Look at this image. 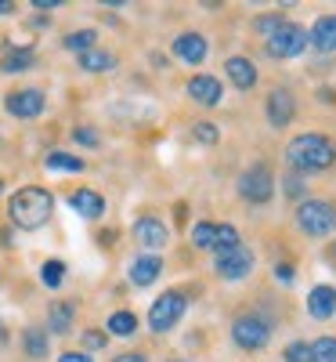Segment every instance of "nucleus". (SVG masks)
<instances>
[{
	"label": "nucleus",
	"mask_w": 336,
	"mask_h": 362,
	"mask_svg": "<svg viewBox=\"0 0 336 362\" xmlns=\"http://www.w3.org/2000/svg\"><path fill=\"white\" fill-rule=\"evenodd\" d=\"M308 47L318 54H336V15L315 18V25L308 29Z\"/></svg>",
	"instance_id": "14"
},
{
	"label": "nucleus",
	"mask_w": 336,
	"mask_h": 362,
	"mask_svg": "<svg viewBox=\"0 0 336 362\" xmlns=\"http://www.w3.org/2000/svg\"><path fill=\"white\" fill-rule=\"evenodd\" d=\"M44 105H47V98H44V90H37V87L11 90V95L4 98V109L11 116H18V119H37L44 112Z\"/></svg>",
	"instance_id": "9"
},
{
	"label": "nucleus",
	"mask_w": 336,
	"mask_h": 362,
	"mask_svg": "<svg viewBox=\"0 0 336 362\" xmlns=\"http://www.w3.org/2000/svg\"><path fill=\"white\" fill-rule=\"evenodd\" d=\"M286 192H289L293 199L304 196V177H300V174H289V177H286Z\"/></svg>",
	"instance_id": "35"
},
{
	"label": "nucleus",
	"mask_w": 336,
	"mask_h": 362,
	"mask_svg": "<svg viewBox=\"0 0 336 362\" xmlns=\"http://www.w3.org/2000/svg\"><path fill=\"white\" fill-rule=\"evenodd\" d=\"M44 167L47 170H69V174H80L83 170V160L80 156H73V153H47V160H44Z\"/></svg>",
	"instance_id": "24"
},
{
	"label": "nucleus",
	"mask_w": 336,
	"mask_h": 362,
	"mask_svg": "<svg viewBox=\"0 0 336 362\" xmlns=\"http://www.w3.org/2000/svg\"><path fill=\"white\" fill-rule=\"evenodd\" d=\"M282 22H286V18H282L279 11H268V15H257V18H253V33H260V37L268 40V37H271V33H275V29H279Z\"/></svg>",
	"instance_id": "30"
},
{
	"label": "nucleus",
	"mask_w": 336,
	"mask_h": 362,
	"mask_svg": "<svg viewBox=\"0 0 336 362\" xmlns=\"http://www.w3.org/2000/svg\"><path fill=\"white\" fill-rule=\"evenodd\" d=\"M33 62H37V58H33V51H8L4 54V62H0V69H4V73H25V69H33Z\"/></svg>",
	"instance_id": "25"
},
{
	"label": "nucleus",
	"mask_w": 336,
	"mask_h": 362,
	"mask_svg": "<svg viewBox=\"0 0 336 362\" xmlns=\"http://www.w3.org/2000/svg\"><path fill=\"white\" fill-rule=\"evenodd\" d=\"M239 243H242V239H239V228L235 225H217V250H232Z\"/></svg>",
	"instance_id": "31"
},
{
	"label": "nucleus",
	"mask_w": 336,
	"mask_h": 362,
	"mask_svg": "<svg viewBox=\"0 0 336 362\" xmlns=\"http://www.w3.org/2000/svg\"><path fill=\"white\" fill-rule=\"evenodd\" d=\"M296 228L311 239H325L336 232V203L329 199H300L296 203Z\"/></svg>",
	"instance_id": "3"
},
{
	"label": "nucleus",
	"mask_w": 336,
	"mask_h": 362,
	"mask_svg": "<svg viewBox=\"0 0 336 362\" xmlns=\"http://www.w3.org/2000/svg\"><path fill=\"white\" fill-rule=\"evenodd\" d=\"M311 362H336V337L311 341Z\"/></svg>",
	"instance_id": "27"
},
{
	"label": "nucleus",
	"mask_w": 336,
	"mask_h": 362,
	"mask_svg": "<svg viewBox=\"0 0 336 362\" xmlns=\"http://www.w3.org/2000/svg\"><path fill=\"white\" fill-rule=\"evenodd\" d=\"M253 268H257V254L246 243H239L232 250H213V272L224 283H239V279L253 276Z\"/></svg>",
	"instance_id": "5"
},
{
	"label": "nucleus",
	"mask_w": 336,
	"mask_h": 362,
	"mask_svg": "<svg viewBox=\"0 0 336 362\" xmlns=\"http://www.w3.org/2000/svg\"><path fill=\"white\" fill-rule=\"evenodd\" d=\"M264 112H268V124H271V127H289L293 116H296V98L289 95L286 87H275L271 95H268Z\"/></svg>",
	"instance_id": "11"
},
{
	"label": "nucleus",
	"mask_w": 336,
	"mask_h": 362,
	"mask_svg": "<svg viewBox=\"0 0 336 362\" xmlns=\"http://www.w3.org/2000/svg\"><path fill=\"white\" fill-rule=\"evenodd\" d=\"M134 239H138V243H141L148 254H156V250H163V247L170 243V228H167L160 218L145 214V218L134 221Z\"/></svg>",
	"instance_id": "10"
},
{
	"label": "nucleus",
	"mask_w": 336,
	"mask_h": 362,
	"mask_svg": "<svg viewBox=\"0 0 336 362\" xmlns=\"http://www.w3.org/2000/svg\"><path fill=\"white\" fill-rule=\"evenodd\" d=\"M192 247L196 250H217V225H213V221L192 225Z\"/></svg>",
	"instance_id": "23"
},
{
	"label": "nucleus",
	"mask_w": 336,
	"mask_h": 362,
	"mask_svg": "<svg viewBox=\"0 0 336 362\" xmlns=\"http://www.w3.org/2000/svg\"><path fill=\"white\" fill-rule=\"evenodd\" d=\"M192 138L203 141V145H217L221 141V127L210 124V119H199V124H192Z\"/></svg>",
	"instance_id": "29"
},
{
	"label": "nucleus",
	"mask_w": 336,
	"mask_h": 362,
	"mask_svg": "<svg viewBox=\"0 0 336 362\" xmlns=\"http://www.w3.org/2000/svg\"><path fill=\"white\" fill-rule=\"evenodd\" d=\"M239 196L246 199V203H253V206H264L271 196H275V174H271V167L268 163H253L250 170H242L239 174Z\"/></svg>",
	"instance_id": "6"
},
{
	"label": "nucleus",
	"mask_w": 336,
	"mask_h": 362,
	"mask_svg": "<svg viewBox=\"0 0 336 362\" xmlns=\"http://www.w3.org/2000/svg\"><path fill=\"white\" fill-rule=\"evenodd\" d=\"M22 344H25L29 358H47L51 355V337H47V329H40V326H29L22 334Z\"/></svg>",
	"instance_id": "19"
},
{
	"label": "nucleus",
	"mask_w": 336,
	"mask_h": 362,
	"mask_svg": "<svg viewBox=\"0 0 336 362\" xmlns=\"http://www.w3.org/2000/svg\"><path fill=\"white\" fill-rule=\"evenodd\" d=\"M188 312V293L185 290H163L148 308V329L152 334H170Z\"/></svg>",
	"instance_id": "4"
},
{
	"label": "nucleus",
	"mask_w": 336,
	"mask_h": 362,
	"mask_svg": "<svg viewBox=\"0 0 336 362\" xmlns=\"http://www.w3.org/2000/svg\"><path fill=\"white\" fill-rule=\"evenodd\" d=\"M69 206L76 210L80 218H102L105 214V196L95 192V189H76L69 196Z\"/></svg>",
	"instance_id": "18"
},
{
	"label": "nucleus",
	"mask_w": 336,
	"mask_h": 362,
	"mask_svg": "<svg viewBox=\"0 0 336 362\" xmlns=\"http://www.w3.org/2000/svg\"><path fill=\"white\" fill-rule=\"evenodd\" d=\"M112 362H148V355L145 351H124V355H116Z\"/></svg>",
	"instance_id": "38"
},
{
	"label": "nucleus",
	"mask_w": 336,
	"mask_h": 362,
	"mask_svg": "<svg viewBox=\"0 0 336 362\" xmlns=\"http://www.w3.org/2000/svg\"><path fill=\"white\" fill-rule=\"evenodd\" d=\"M58 362H95V358H90L87 351H62V355H58Z\"/></svg>",
	"instance_id": "37"
},
{
	"label": "nucleus",
	"mask_w": 336,
	"mask_h": 362,
	"mask_svg": "<svg viewBox=\"0 0 336 362\" xmlns=\"http://www.w3.org/2000/svg\"><path fill=\"white\" fill-rule=\"evenodd\" d=\"M73 138H76L80 145H87V148H98V145H102V134H98L95 127H76Z\"/></svg>",
	"instance_id": "33"
},
{
	"label": "nucleus",
	"mask_w": 336,
	"mask_h": 362,
	"mask_svg": "<svg viewBox=\"0 0 336 362\" xmlns=\"http://www.w3.org/2000/svg\"><path fill=\"white\" fill-rule=\"evenodd\" d=\"M0 192H4V181H0Z\"/></svg>",
	"instance_id": "42"
},
{
	"label": "nucleus",
	"mask_w": 336,
	"mask_h": 362,
	"mask_svg": "<svg viewBox=\"0 0 336 362\" xmlns=\"http://www.w3.org/2000/svg\"><path fill=\"white\" fill-rule=\"evenodd\" d=\"M33 8H37V11H54L58 0H33Z\"/></svg>",
	"instance_id": "39"
},
{
	"label": "nucleus",
	"mask_w": 336,
	"mask_h": 362,
	"mask_svg": "<svg viewBox=\"0 0 336 362\" xmlns=\"http://www.w3.org/2000/svg\"><path fill=\"white\" fill-rule=\"evenodd\" d=\"M76 62H80V69L83 73H112L116 69V54H109V51H87V54H80L76 58Z\"/></svg>",
	"instance_id": "21"
},
{
	"label": "nucleus",
	"mask_w": 336,
	"mask_h": 362,
	"mask_svg": "<svg viewBox=\"0 0 336 362\" xmlns=\"http://www.w3.org/2000/svg\"><path fill=\"white\" fill-rule=\"evenodd\" d=\"M304 51H308V29L296 25V22H282L268 37V54L271 58H296Z\"/></svg>",
	"instance_id": "8"
},
{
	"label": "nucleus",
	"mask_w": 336,
	"mask_h": 362,
	"mask_svg": "<svg viewBox=\"0 0 336 362\" xmlns=\"http://www.w3.org/2000/svg\"><path fill=\"white\" fill-rule=\"evenodd\" d=\"M40 279H44V286L58 290V286H62V279H66V264H62V261H44Z\"/></svg>",
	"instance_id": "28"
},
{
	"label": "nucleus",
	"mask_w": 336,
	"mask_h": 362,
	"mask_svg": "<svg viewBox=\"0 0 336 362\" xmlns=\"http://www.w3.org/2000/svg\"><path fill=\"white\" fill-rule=\"evenodd\" d=\"M51 210H54V196H51L47 189H37V185H25V189H18V192L8 199V218H11L18 228H25V232L47 225Z\"/></svg>",
	"instance_id": "2"
},
{
	"label": "nucleus",
	"mask_w": 336,
	"mask_h": 362,
	"mask_svg": "<svg viewBox=\"0 0 336 362\" xmlns=\"http://www.w3.org/2000/svg\"><path fill=\"white\" fill-rule=\"evenodd\" d=\"M232 341L242 348V351H260L268 341H271V322L264 315H239L232 322Z\"/></svg>",
	"instance_id": "7"
},
{
	"label": "nucleus",
	"mask_w": 336,
	"mask_h": 362,
	"mask_svg": "<svg viewBox=\"0 0 336 362\" xmlns=\"http://www.w3.org/2000/svg\"><path fill=\"white\" fill-rule=\"evenodd\" d=\"M11 8H15V4H8V0H0V15H11Z\"/></svg>",
	"instance_id": "40"
},
{
	"label": "nucleus",
	"mask_w": 336,
	"mask_h": 362,
	"mask_svg": "<svg viewBox=\"0 0 336 362\" xmlns=\"http://www.w3.org/2000/svg\"><path fill=\"white\" fill-rule=\"evenodd\" d=\"M206 37L203 33H192V29H188V33H177L174 37V54L181 58V62H185V66H203L206 62Z\"/></svg>",
	"instance_id": "13"
},
{
	"label": "nucleus",
	"mask_w": 336,
	"mask_h": 362,
	"mask_svg": "<svg viewBox=\"0 0 336 362\" xmlns=\"http://www.w3.org/2000/svg\"><path fill=\"white\" fill-rule=\"evenodd\" d=\"M109 334L112 337H134L138 334V315L134 312H112L109 315Z\"/></svg>",
	"instance_id": "22"
},
{
	"label": "nucleus",
	"mask_w": 336,
	"mask_h": 362,
	"mask_svg": "<svg viewBox=\"0 0 336 362\" xmlns=\"http://www.w3.org/2000/svg\"><path fill=\"white\" fill-rule=\"evenodd\" d=\"M224 73H228V80H232L239 90H253V87H257V80H260L257 66L250 62L246 54H232L228 62H224Z\"/></svg>",
	"instance_id": "16"
},
{
	"label": "nucleus",
	"mask_w": 336,
	"mask_h": 362,
	"mask_svg": "<svg viewBox=\"0 0 336 362\" xmlns=\"http://www.w3.org/2000/svg\"><path fill=\"white\" fill-rule=\"evenodd\" d=\"M185 90H188V98H192L196 105H203V109H213V105H221V102H224V87H221V80H217V76H206V73L192 76Z\"/></svg>",
	"instance_id": "12"
},
{
	"label": "nucleus",
	"mask_w": 336,
	"mask_h": 362,
	"mask_svg": "<svg viewBox=\"0 0 336 362\" xmlns=\"http://www.w3.org/2000/svg\"><path fill=\"white\" fill-rule=\"evenodd\" d=\"M174 362H181V358H174Z\"/></svg>",
	"instance_id": "43"
},
{
	"label": "nucleus",
	"mask_w": 336,
	"mask_h": 362,
	"mask_svg": "<svg viewBox=\"0 0 336 362\" xmlns=\"http://www.w3.org/2000/svg\"><path fill=\"white\" fill-rule=\"evenodd\" d=\"M160 276H163V257L141 254V257L131 261V283H134V286H152Z\"/></svg>",
	"instance_id": "17"
},
{
	"label": "nucleus",
	"mask_w": 336,
	"mask_h": 362,
	"mask_svg": "<svg viewBox=\"0 0 336 362\" xmlns=\"http://www.w3.org/2000/svg\"><path fill=\"white\" fill-rule=\"evenodd\" d=\"M286 362H311V344H308V341L286 344Z\"/></svg>",
	"instance_id": "32"
},
{
	"label": "nucleus",
	"mask_w": 336,
	"mask_h": 362,
	"mask_svg": "<svg viewBox=\"0 0 336 362\" xmlns=\"http://www.w3.org/2000/svg\"><path fill=\"white\" fill-rule=\"evenodd\" d=\"M95 44H98V33H95V29H76V33H69V37H66V47H69V51H76V54L95 51Z\"/></svg>",
	"instance_id": "26"
},
{
	"label": "nucleus",
	"mask_w": 336,
	"mask_h": 362,
	"mask_svg": "<svg viewBox=\"0 0 336 362\" xmlns=\"http://www.w3.org/2000/svg\"><path fill=\"white\" fill-rule=\"evenodd\" d=\"M105 341H109V334H98V329L83 334V344H87V348H105Z\"/></svg>",
	"instance_id": "36"
},
{
	"label": "nucleus",
	"mask_w": 336,
	"mask_h": 362,
	"mask_svg": "<svg viewBox=\"0 0 336 362\" xmlns=\"http://www.w3.org/2000/svg\"><path fill=\"white\" fill-rule=\"evenodd\" d=\"M73 319H76V308L66 305V300H54L51 312H47V326H51V334H69L73 329Z\"/></svg>",
	"instance_id": "20"
},
{
	"label": "nucleus",
	"mask_w": 336,
	"mask_h": 362,
	"mask_svg": "<svg viewBox=\"0 0 336 362\" xmlns=\"http://www.w3.org/2000/svg\"><path fill=\"white\" fill-rule=\"evenodd\" d=\"M0 341H8V329L4 326H0Z\"/></svg>",
	"instance_id": "41"
},
{
	"label": "nucleus",
	"mask_w": 336,
	"mask_h": 362,
	"mask_svg": "<svg viewBox=\"0 0 336 362\" xmlns=\"http://www.w3.org/2000/svg\"><path fill=\"white\" fill-rule=\"evenodd\" d=\"M308 315L318 319V322L336 315V286H329V283L311 286V293H308Z\"/></svg>",
	"instance_id": "15"
},
{
	"label": "nucleus",
	"mask_w": 336,
	"mask_h": 362,
	"mask_svg": "<svg viewBox=\"0 0 336 362\" xmlns=\"http://www.w3.org/2000/svg\"><path fill=\"white\" fill-rule=\"evenodd\" d=\"M286 163L300 177L315 174V170H329L336 163V141L329 134H318V131H304L286 145Z\"/></svg>",
	"instance_id": "1"
},
{
	"label": "nucleus",
	"mask_w": 336,
	"mask_h": 362,
	"mask_svg": "<svg viewBox=\"0 0 336 362\" xmlns=\"http://www.w3.org/2000/svg\"><path fill=\"white\" fill-rule=\"evenodd\" d=\"M275 279H279V283H286V286H289V283L296 279V276H293V264H289V261H282V264H275Z\"/></svg>",
	"instance_id": "34"
}]
</instances>
